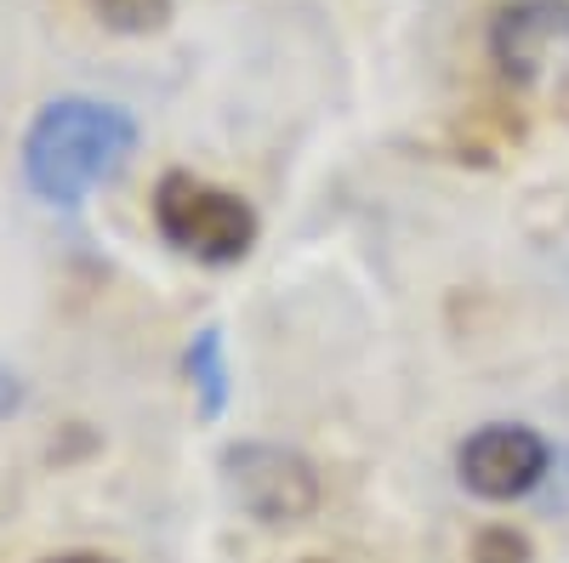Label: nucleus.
Instances as JSON below:
<instances>
[{
    "instance_id": "6",
    "label": "nucleus",
    "mask_w": 569,
    "mask_h": 563,
    "mask_svg": "<svg viewBox=\"0 0 569 563\" xmlns=\"http://www.w3.org/2000/svg\"><path fill=\"white\" fill-rule=\"evenodd\" d=\"M188 382L200 393V410L217 421L228 410V353H222V331L206 324V331L188 342Z\"/></svg>"
},
{
    "instance_id": "2",
    "label": "nucleus",
    "mask_w": 569,
    "mask_h": 563,
    "mask_svg": "<svg viewBox=\"0 0 569 563\" xmlns=\"http://www.w3.org/2000/svg\"><path fill=\"white\" fill-rule=\"evenodd\" d=\"M154 228L160 240L194 262H211V268H228L251 257L257 245V211L228 194V188L194 177V171H166L160 188H154Z\"/></svg>"
},
{
    "instance_id": "1",
    "label": "nucleus",
    "mask_w": 569,
    "mask_h": 563,
    "mask_svg": "<svg viewBox=\"0 0 569 563\" xmlns=\"http://www.w3.org/2000/svg\"><path fill=\"white\" fill-rule=\"evenodd\" d=\"M137 154V120L120 103L52 98L23 131V182L46 205H80Z\"/></svg>"
},
{
    "instance_id": "5",
    "label": "nucleus",
    "mask_w": 569,
    "mask_h": 563,
    "mask_svg": "<svg viewBox=\"0 0 569 563\" xmlns=\"http://www.w3.org/2000/svg\"><path fill=\"white\" fill-rule=\"evenodd\" d=\"M552 473V444L525 421H490L456 450V479L479 501H525Z\"/></svg>"
},
{
    "instance_id": "4",
    "label": "nucleus",
    "mask_w": 569,
    "mask_h": 563,
    "mask_svg": "<svg viewBox=\"0 0 569 563\" xmlns=\"http://www.w3.org/2000/svg\"><path fill=\"white\" fill-rule=\"evenodd\" d=\"M490 63L518 91L569 86V0H507L490 18Z\"/></svg>"
},
{
    "instance_id": "9",
    "label": "nucleus",
    "mask_w": 569,
    "mask_h": 563,
    "mask_svg": "<svg viewBox=\"0 0 569 563\" xmlns=\"http://www.w3.org/2000/svg\"><path fill=\"white\" fill-rule=\"evenodd\" d=\"M18 399H23V393H18V375H12L7 364H0V415L18 410Z\"/></svg>"
},
{
    "instance_id": "8",
    "label": "nucleus",
    "mask_w": 569,
    "mask_h": 563,
    "mask_svg": "<svg viewBox=\"0 0 569 563\" xmlns=\"http://www.w3.org/2000/svg\"><path fill=\"white\" fill-rule=\"evenodd\" d=\"M467 563H536V546L525 530H512V524H490L472 535V552Z\"/></svg>"
},
{
    "instance_id": "10",
    "label": "nucleus",
    "mask_w": 569,
    "mask_h": 563,
    "mask_svg": "<svg viewBox=\"0 0 569 563\" xmlns=\"http://www.w3.org/2000/svg\"><path fill=\"white\" fill-rule=\"evenodd\" d=\"M40 563H114L109 552H58V557H40Z\"/></svg>"
},
{
    "instance_id": "7",
    "label": "nucleus",
    "mask_w": 569,
    "mask_h": 563,
    "mask_svg": "<svg viewBox=\"0 0 569 563\" xmlns=\"http://www.w3.org/2000/svg\"><path fill=\"white\" fill-rule=\"evenodd\" d=\"M86 7L114 34H160L177 12V0H86Z\"/></svg>"
},
{
    "instance_id": "3",
    "label": "nucleus",
    "mask_w": 569,
    "mask_h": 563,
    "mask_svg": "<svg viewBox=\"0 0 569 563\" xmlns=\"http://www.w3.org/2000/svg\"><path fill=\"white\" fill-rule=\"evenodd\" d=\"M222 484L257 524H302L319 512V473L302 450L246 439L222 450Z\"/></svg>"
}]
</instances>
